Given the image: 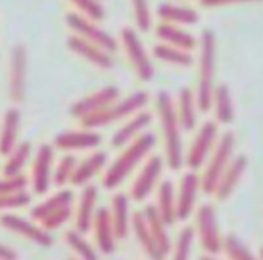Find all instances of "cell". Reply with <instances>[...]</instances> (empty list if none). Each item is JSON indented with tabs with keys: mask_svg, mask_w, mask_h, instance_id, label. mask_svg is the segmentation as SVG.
<instances>
[{
	"mask_svg": "<svg viewBox=\"0 0 263 260\" xmlns=\"http://www.w3.org/2000/svg\"><path fill=\"white\" fill-rule=\"evenodd\" d=\"M18 253L6 244H0V260H16Z\"/></svg>",
	"mask_w": 263,
	"mask_h": 260,
	"instance_id": "45",
	"label": "cell"
},
{
	"mask_svg": "<svg viewBox=\"0 0 263 260\" xmlns=\"http://www.w3.org/2000/svg\"><path fill=\"white\" fill-rule=\"evenodd\" d=\"M131 224H133L135 235H136V239H138L142 250L145 251L151 258H159L156 242H154V237H153V233H151V228H149V222H147L145 214H143V212H136V214H133Z\"/></svg>",
	"mask_w": 263,
	"mask_h": 260,
	"instance_id": "27",
	"label": "cell"
},
{
	"mask_svg": "<svg viewBox=\"0 0 263 260\" xmlns=\"http://www.w3.org/2000/svg\"><path fill=\"white\" fill-rule=\"evenodd\" d=\"M18 131H20V111L16 108H9L6 111L2 131H0V154L2 156H9L11 151L16 147Z\"/></svg>",
	"mask_w": 263,
	"mask_h": 260,
	"instance_id": "22",
	"label": "cell"
},
{
	"mask_svg": "<svg viewBox=\"0 0 263 260\" xmlns=\"http://www.w3.org/2000/svg\"><path fill=\"white\" fill-rule=\"evenodd\" d=\"M77 169V158L73 154H68V156H63L61 162L58 163L54 170V183L58 187H63L66 185L68 181H72V176Z\"/></svg>",
	"mask_w": 263,
	"mask_h": 260,
	"instance_id": "35",
	"label": "cell"
},
{
	"mask_svg": "<svg viewBox=\"0 0 263 260\" xmlns=\"http://www.w3.org/2000/svg\"><path fill=\"white\" fill-rule=\"evenodd\" d=\"M54 160V151L49 144L40 146L36 154L34 165H32V188L36 194H45L50 183V165Z\"/></svg>",
	"mask_w": 263,
	"mask_h": 260,
	"instance_id": "15",
	"label": "cell"
},
{
	"mask_svg": "<svg viewBox=\"0 0 263 260\" xmlns=\"http://www.w3.org/2000/svg\"><path fill=\"white\" fill-rule=\"evenodd\" d=\"M143 214H145L147 222H149V228H151V233H153L154 242H156L159 258L166 257V255L170 253V237H168V233H166V226L168 224L163 221L158 206L149 205L145 208Z\"/></svg>",
	"mask_w": 263,
	"mask_h": 260,
	"instance_id": "21",
	"label": "cell"
},
{
	"mask_svg": "<svg viewBox=\"0 0 263 260\" xmlns=\"http://www.w3.org/2000/svg\"><path fill=\"white\" fill-rule=\"evenodd\" d=\"M66 24L73 29L79 36L86 38L88 42L95 43V45L102 47L107 52H115L117 50V40L111 34H107L106 31H102L101 27L93 24L91 18H88L86 14H79V13H68L66 14Z\"/></svg>",
	"mask_w": 263,
	"mask_h": 260,
	"instance_id": "6",
	"label": "cell"
},
{
	"mask_svg": "<svg viewBox=\"0 0 263 260\" xmlns=\"http://www.w3.org/2000/svg\"><path fill=\"white\" fill-rule=\"evenodd\" d=\"M177 102H179L177 115H179L181 128L183 129H194L195 122H197V115H195L197 99L194 97V92H192L190 88H183V90L179 92Z\"/></svg>",
	"mask_w": 263,
	"mask_h": 260,
	"instance_id": "31",
	"label": "cell"
},
{
	"mask_svg": "<svg viewBox=\"0 0 263 260\" xmlns=\"http://www.w3.org/2000/svg\"><path fill=\"white\" fill-rule=\"evenodd\" d=\"M118 95H120V90L117 86H106L102 90L95 92V94L88 95V97L81 99L70 108V113L77 118H84L88 115H93L97 111L104 110L109 104L117 102Z\"/></svg>",
	"mask_w": 263,
	"mask_h": 260,
	"instance_id": "11",
	"label": "cell"
},
{
	"mask_svg": "<svg viewBox=\"0 0 263 260\" xmlns=\"http://www.w3.org/2000/svg\"><path fill=\"white\" fill-rule=\"evenodd\" d=\"M194 235L195 230L190 226H184L183 232L179 233V239H177L176 250H174V257L176 258H188L192 253V244H194Z\"/></svg>",
	"mask_w": 263,
	"mask_h": 260,
	"instance_id": "38",
	"label": "cell"
},
{
	"mask_svg": "<svg viewBox=\"0 0 263 260\" xmlns=\"http://www.w3.org/2000/svg\"><path fill=\"white\" fill-rule=\"evenodd\" d=\"M66 242H68V246L72 248V250L76 251V255H79L81 258H88V260L97 258V251L83 239V233H81L79 230L66 233Z\"/></svg>",
	"mask_w": 263,
	"mask_h": 260,
	"instance_id": "36",
	"label": "cell"
},
{
	"mask_svg": "<svg viewBox=\"0 0 263 260\" xmlns=\"http://www.w3.org/2000/svg\"><path fill=\"white\" fill-rule=\"evenodd\" d=\"M154 56L161 59V61L172 63V65H179V66H190L192 63H194V58L190 56V50L177 49V47H174V45L154 47Z\"/></svg>",
	"mask_w": 263,
	"mask_h": 260,
	"instance_id": "34",
	"label": "cell"
},
{
	"mask_svg": "<svg viewBox=\"0 0 263 260\" xmlns=\"http://www.w3.org/2000/svg\"><path fill=\"white\" fill-rule=\"evenodd\" d=\"M233 149H235V135L233 133H224L220 136V140H218L217 149L211 156L208 169L204 170V176L201 180V188L204 190V194H215L222 174L231 163Z\"/></svg>",
	"mask_w": 263,
	"mask_h": 260,
	"instance_id": "5",
	"label": "cell"
},
{
	"mask_svg": "<svg viewBox=\"0 0 263 260\" xmlns=\"http://www.w3.org/2000/svg\"><path fill=\"white\" fill-rule=\"evenodd\" d=\"M25 185H27V180L22 174H18V176H6L4 180H0V196L25 190Z\"/></svg>",
	"mask_w": 263,
	"mask_h": 260,
	"instance_id": "42",
	"label": "cell"
},
{
	"mask_svg": "<svg viewBox=\"0 0 263 260\" xmlns=\"http://www.w3.org/2000/svg\"><path fill=\"white\" fill-rule=\"evenodd\" d=\"M197 232L201 239L202 250L210 255H217L224 248V240L220 239L215 208L211 205H202L197 210Z\"/></svg>",
	"mask_w": 263,
	"mask_h": 260,
	"instance_id": "7",
	"label": "cell"
},
{
	"mask_svg": "<svg viewBox=\"0 0 263 260\" xmlns=\"http://www.w3.org/2000/svg\"><path fill=\"white\" fill-rule=\"evenodd\" d=\"M158 210L166 224H174L177 219V203L174 198V185L170 181H163L158 190Z\"/></svg>",
	"mask_w": 263,
	"mask_h": 260,
	"instance_id": "30",
	"label": "cell"
},
{
	"mask_svg": "<svg viewBox=\"0 0 263 260\" xmlns=\"http://www.w3.org/2000/svg\"><path fill=\"white\" fill-rule=\"evenodd\" d=\"M29 156H31V144H18L11 151L9 158H7L6 165H4V176H18V174H22V169L27 163Z\"/></svg>",
	"mask_w": 263,
	"mask_h": 260,
	"instance_id": "33",
	"label": "cell"
},
{
	"mask_svg": "<svg viewBox=\"0 0 263 260\" xmlns=\"http://www.w3.org/2000/svg\"><path fill=\"white\" fill-rule=\"evenodd\" d=\"M66 43H68V49L72 52H76V54H79L83 59L101 66V68H111V66H113V59L109 58L107 50L99 45H95V43L88 42V40L83 38V36H79V34L70 36Z\"/></svg>",
	"mask_w": 263,
	"mask_h": 260,
	"instance_id": "14",
	"label": "cell"
},
{
	"mask_svg": "<svg viewBox=\"0 0 263 260\" xmlns=\"http://www.w3.org/2000/svg\"><path fill=\"white\" fill-rule=\"evenodd\" d=\"M260 257L263 258V248H261V251H260Z\"/></svg>",
	"mask_w": 263,
	"mask_h": 260,
	"instance_id": "46",
	"label": "cell"
},
{
	"mask_svg": "<svg viewBox=\"0 0 263 260\" xmlns=\"http://www.w3.org/2000/svg\"><path fill=\"white\" fill-rule=\"evenodd\" d=\"M156 34H158L159 40H163L165 43H170V45L177 47V49L194 50L195 47H197V42H195L194 36L188 34V32H184V31H181V29H177L176 25L168 24V22L158 25Z\"/></svg>",
	"mask_w": 263,
	"mask_h": 260,
	"instance_id": "24",
	"label": "cell"
},
{
	"mask_svg": "<svg viewBox=\"0 0 263 260\" xmlns=\"http://www.w3.org/2000/svg\"><path fill=\"white\" fill-rule=\"evenodd\" d=\"M122 43H124V49L127 52L129 59H131L133 66H135L140 79H143V81L153 79V76H154L153 63H151L149 56H147L145 49H143L138 34H136L131 27L122 29Z\"/></svg>",
	"mask_w": 263,
	"mask_h": 260,
	"instance_id": "8",
	"label": "cell"
},
{
	"mask_svg": "<svg viewBox=\"0 0 263 260\" xmlns=\"http://www.w3.org/2000/svg\"><path fill=\"white\" fill-rule=\"evenodd\" d=\"M158 16L161 20L168 22V24H184V25H192L199 22V14L195 13L190 7H181V6H165L158 7Z\"/></svg>",
	"mask_w": 263,
	"mask_h": 260,
	"instance_id": "32",
	"label": "cell"
},
{
	"mask_svg": "<svg viewBox=\"0 0 263 260\" xmlns=\"http://www.w3.org/2000/svg\"><path fill=\"white\" fill-rule=\"evenodd\" d=\"M111 219H113L117 239H125L131 226V215H129V199L125 194H117L111 205Z\"/></svg>",
	"mask_w": 263,
	"mask_h": 260,
	"instance_id": "25",
	"label": "cell"
},
{
	"mask_svg": "<svg viewBox=\"0 0 263 260\" xmlns=\"http://www.w3.org/2000/svg\"><path fill=\"white\" fill-rule=\"evenodd\" d=\"M215 34L211 31H202L201 34V70H199L197 108L208 111L213 106L215 90Z\"/></svg>",
	"mask_w": 263,
	"mask_h": 260,
	"instance_id": "3",
	"label": "cell"
},
{
	"mask_svg": "<svg viewBox=\"0 0 263 260\" xmlns=\"http://www.w3.org/2000/svg\"><path fill=\"white\" fill-rule=\"evenodd\" d=\"M101 144V135L93 131H65L59 133L54 146L65 151H84L93 149Z\"/></svg>",
	"mask_w": 263,
	"mask_h": 260,
	"instance_id": "18",
	"label": "cell"
},
{
	"mask_svg": "<svg viewBox=\"0 0 263 260\" xmlns=\"http://www.w3.org/2000/svg\"><path fill=\"white\" fill-rule=\"evenodd\" d=\"M154 135L151 133H145V135H140L138 138L133 140V144H129V147L124 151L107 169L106 176H104V187L106 188H117L129 174L133 172L136 165L142 162L143 158L147 156L151 149L154 147Z\"/></svg>",
	"mask_w": 263,
	"mask_h": 260,
	"instance_id": "2",
	"label": "cell"
},
{
	"mask_svg": "<svg viewBox=\"0 0 263 260\" xmlns=\"http://www.w3.org/2000/svg\"><path fill=\"white\" fill-rule=\"evenodd\" d=\"M106 162H107L106 153H93L91 156H88L83 163L77 165L76 172H73V176H72V183L77 185V187L86 185L88 181L106 165Z\"/></svg>",
	"mask_w": 263,
	"mask_h": 260,
	"instance_id": "29",
	"label": "cell"
},
{
	"mask_svg": "<svg viewBox=\"0 0 263 260\" xmlns=\"http://www.w3.org/2000/svg\"><path fill=\"white\" fill-rule=\"evenodd\" d=\"M0 224L6 226L11 232L18 233V235L25 237V239L32 240V242L38 244V246L49 248V246H52V242H54L49 230H45L43 226L34 224V222L24 221V219H20L18 215H11V214L2 215V217H0Z\"/></svg>",
	"mask_w": 263,
	"mask_h": 260,
	"instance_id": "10",
	"label": "cell"
},
{
	"mask_svg": "<svg viewBox=\"0 0 263 260\" xmlns=\"http://www.w3.org/2000/svg\"><path fill=\"white\" fill-rule=\"evenodd\" d=\"M217 133H218V129L215 122H204V124H202L199 135L195 136L194 146L188 151V156H186V160H184V163H186L190 169H199V167L204 163L206 156L210 154L211 147H213V144H215Z\"/></svg>",
	"mask_w": 263,
	"mask_h": 260,
	"instance_id": "12",
	"label": "cell"
},
{
	"mask_svg": "<svg viewBox=\"0 0 263 260\" xmlns=\"http://www.w3.org/2000/svg\"><path fill=\"white\" fill-rule=\"evenodd\" d=\"M72 201H73V192L72 190L58 192V194L52 196V198H49L47 201H43L42 205L32 208V212H31L32 221L42 224L49 215H52L54 212L61 210V208H65V206H70L72 205Z\"/></svg>",
	"mask_w": 263,
	"mask_h": 260,
	"instance_id": "26",
	"label": "cell"
},
{
	"mask_svg": "<svg viewBox=\"0 0 263 260\" xmlns=\"http://www.w3.org/2000/svg\"><path fill=\"white\" fill-rule=\"evenodd\" d=\"M31 201V196L25 190L14 192V194H2L0 196V210H11V208L25 206Z\"/></svg>",
	"mask_w": 263,
	"mask_h": 260,
	"instance_id": "41",
	"label": "cell"
},
{
	"mask_svg": "<svg viewBox=\"0 0 263 260\" xmlns=\"http://www.w3.org/2000/svg\"><path fill=\"white\" fill-rule=\"evenodd\" d=\"M151 120H153V115L151 113H145V111L136 113L127 124L122 126V128L113 135V140H111L113 147H122V146H125V144L131 142V140H135L136 136L140 135V131L145 129L147 126L151 124Z\"/></svg>",
	"mask_w": 263,
	"mask_h": 260,
	"instance_id": "23",
	"label": "cell"
},
{
	"mask_svg": "<svg viewBox=\"0 0 263 260\" xmlns=\"http://www.w3.org/2000/svg\"><path fill=\"white\" fill-rule=\"evenodd\" d=\"M70 215H72V205L61 208V210H58V212H54L52 215H49V217L42 222V226L45 230H49V232H50V230H58L59 226H63L66 221H68Z\"/></svg>",
	"mask_w": 263,
	"mask_h": 260,
	"instance_id": "43",
	"label": "cell"
},
{
	"mask_svg": "<svg viewBox=\"0 0 263 260\" xmlns=\"http://www.w3.org/2000/svg\"><path fill=\"white\" fill-rule=\"evenodd\" d=\"M149 101V95L145 92H136V94L125 97L124 101H117L113 104H109L104 110L97 111L93 115H88V117L81 118L83 126L86 129H95V128H102V126H107L111 122H117L120 118L127 117V115H133L136 111H140L143 106Z\"/></svg>",
	"mask_w": 263,
	"mask_h": 260,
	"instance_id": "4",
	"label": "cell"
},
{
	"mask_svg": "<svg viewBox=\"0 0 263 260\" xmlns=\"http://www.w3.org/2000/svg\"><path fill=\"white\" fill-rule=\"evenodd\" d=\"M158 113L161 120L163 136H165V151H166V162L172 170H179L184 163L183 158V144H181V122L179 115L176 113L174 101L170 94L159 92L158 94Z\"/></svg>",
	"mask_w": 263,
	"mask_h": 260,
	"instance_id": "1",
	"label": "cell"
},
{
	"mask_svg": "<svg viewBox=\"0 0 263 260\" xmlns=\"http://www.w3.org/2000/svg\"><path fill=\"white\" fill-rule=\"evenodd\" d=\"M246 169H247V158L243 154L236 156V158L229 163L228 169H226L224 174H222L220 181H218L217 190H215V196H217L218 201H226V199L233 194V190L236 188L238 181L242 180Z\"/></svg>",
	"mask_w": 263,
	"mask_h": 260,
	"instance_id": "17",
	"label": "cell"
},
{
	"mask_svg": "<svg viewBox=\"0 0 263 260\" xmlns=\"http://www.w3.org/2000/svg\"><path fill=\"white\" fill-rule=\"evenodd\" d=\"M163 172V160L159 156H153L149 158V162L143 165L142 172L138 174V178L135 180L131 188V196L135 201H143L147 196L153 192L154 185L158 183L159 176Z\"/></svg>",
	"mask_w": 263,
	"mask_h": 260,
	"instance_id": "13",
	"label": "cell"
},
{
	"mask_svg": "<svg viewBox=\"0 0 263 260\" xmlns=\"http://www.w3.org/2000/svg\"><path fill=\"white\" fill-rule=\"evenodd\" d=\"M201 187V180L195 172L184 174L183 181H181L179 188V198H177V219L184 221L190 217L194 212L195 199H197V190Z\"/></svg>",
	"mask_w": 263,
	"mask_h": 260,
	"instance_id": "20",
	"label": "cell"
},
{
	"mask_svg": "<svg viewBox=\"0 0 263 260\" xmlns=\"http://www.w3.org/2000/svg\"><path fill=\"white\" fill-rule=\"evenodd\" d=\"M99 190L95 185H86L81 194L79 206H77L76 214V226L81 233H86L93 226V217H95V205H97Z\"/></svg>",
	"mask_w": 263,
	"mask_h": 260,
	"instance_id": "19",
	"label": "cell"
},
{
	"mask_svg": "<svg viewBox=\"0 0 263 260\" xmlns=\"http://www.w3.org/2000/svg\"><path fill=\"white\" fill-rule=\"evenodd\" d=\"M25 72H27V49L18 43L11 52L9 63V95L14 102H22L25 95Z\"/></svg>",
	"mask_w": 263,
	"mask_h": 260,
	"instance_id": "9",
	"label": "cell"
},
{
	"mask_svg": "<svg viewBox=\"0 0 263 260\" xmlns=\"http://www.w3.org/2000/svg\"><path fill=\"white\" fill-rule=\"evenodd\" d=\"M76 7H79L88 18L93 22L104 20V7L99 4V0H70Z\"/></svg>",
	"mask_w": 263,
	"mask_h": 260,
	"instance_id": "40",
	"label": "cell"
},
{
	"mask_svg": "<svg viewBox=\"0 0 263 260\" xmlns=\"http://www.w3.org/2000/svg\"><path fill=\"white\" fill-rule=\"evenodd\" d=\"M133 11H135V20L140 31H149L153 18H151V9L147 0H131Z\"/></svg>",
	"mask_w": 263,
	"mask_h": 260,
	"instance_id": "39",
	"label": "cell"
},
{
	"mask_svg": "<svg viewBox=\"0 0 263 260\" xmlns=\"http://www.w3.org/2000/svg\"><path fill=\"white\" fill-rule=\"evenodd\" d=\"M243 2H260V0H201L202 7H218V6H231V4Z\"/></svg>",
	"mask_w": 263,
	"mask_h": 260,
	"instance_id": "44",
	"label": "cell"
},
{
	"mask_svg": "<svg viewBox=\"0 0 263 260\" xmlns=\"http://www.w3.org/2000/svg\"><path fill=\"white\" fill-rule=\"evenodd\" d=\"M95 230V240H97L99 250L104 255H111L115 251V239H117V233H115L113 219H111V212L106 208H99L95 212L93 217V226Z\"/></svg>",
	"mask_w": 263,
	"mask_h": 260,
	"instance_id": "16",
	"label": "cell"
},
{
	"mask_svg": "<svg viewBox=\"0 0 263 260\" xmlns=\"http://www.w3.org/2000/svg\"><path fill=\"white\" fill-rule=\"evenodd\" d=\"M213 108L215 117L220 124H231L235 120V108H233V99L229 94V88L226 84H218L213 90Z\"/></svg>",
	"mask_w": 263,
	"mask_h": 260,
	"instance_id": "28",
	"label": "cell"
},
{
	"mask_svg": "<svg viewBox=\"0 0 263 260\" xmlns=\"http://www.w3.org/2000/svg\"><path fill=\"white\" fill-rule=\"evenodd\" d=\"M224 251L229 258H236V260H251L254 258L253 253L247 250V246L238 239L236 235H228L224 239Z\"/></svg>",
	"mask_w": 263,
	"mask_h": 260,
	"instance_id": "37",
	"label": "cell"
}]
</instances>
